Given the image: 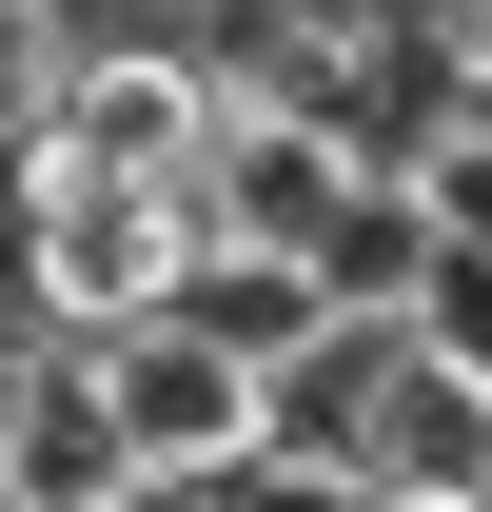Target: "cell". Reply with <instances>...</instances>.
<instances>
[{
	"instance_id": "obj_3",
	"label": "cell",
	"mask_w": 492,
	"mask_h": 512,
	"mask_svg": "<svg viewBox=\"0 0 492 512\" xmlns=\"http://www.w3.org/2000/svg\"><path fill=\"white\" fill-rule=\"evenodd\" d=\"M0 512H158L79 335H0Z\"/></svg>"
},
{
	"instance_id": "obj_4",
	"label": "cell",
	"mask_w": 492,
	"mask_h": 512,
	"mask_svg": "<svg viewBox=\"0 0 492 512\" xmlns=\"http://www.w3.org/2000/svg\"><path fill=\"white\" fill-rule=\"evenodd\" d=\"M374 178H394V158H355V138H315V119H237L197 237H217V256H276V276H335V237H355Z\"/></svg>"
},
{
	"instance_id": "obj_6",
	"label": "cell",
	"mask_w": 492,
	"mask_h": 512,
	"mask_svg": "<svg viewBox=\"0 0 492 512\" xmlns=\"http://www.w3.org/2000/svg\"><path fill=\"white\" fill-rule=\"evenodd\" d=\"M40 20H79V0H40Z\"/></svg>"
},
{
	"instance_id": "obj_1",
	"label": "cell",
	"mask_w": 492,
	"mask_h": 512,
	"mask_svg": "<svg viewBox=\"0 0 492 512\" xmlns=\"http://www.w3.org/2000/svg\"><path fill=\"white\" fill-rule=\"evenodd\" d=\"M40 138H79L99 178H138V197H217V158H237V79H217V40L197 20H99L60 60V119Z\"/></svg>"
},
{
	"instance_id": "obj_2",
	"label": "cell",
	"mask_w": 492,
	"mask_h": 512,
	"mask_svg": "<svg viewBox=\"0 0 492 512\" xmlns=\"http://www.w3.org/2000/svg\"><path fill=\"white\" fill-rule=\"evenodd\" d=\"M99 394H119V453H138V493H158V512L237 493L256 453H276V375H256L237 335H197V316L119 335V355H99Z\"/></svg>"
},
{
	"instance_id": "obj_5",
	"label": "cell",
	"mask_w": 492,
	"mask_h": 512,
	"mask_svg": "<svg viewBox=\"0 0 492 512\" xmlns=\"http://www.w3.org/2000/svg\"><path fill=\"white\" fill-rule=\"evenodd\" d=\"M374 512H492V493H374Z\"/></svg>"
}]
</instances>
